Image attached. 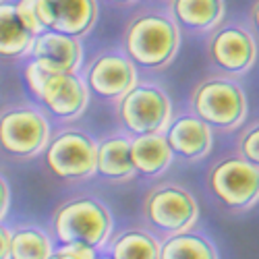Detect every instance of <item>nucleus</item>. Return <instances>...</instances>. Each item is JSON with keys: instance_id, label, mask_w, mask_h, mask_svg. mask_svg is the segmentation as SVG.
I'll return each mask as SVG.
<instances>
[{"instance_id": "obj_4", "label": "nucleus", "mask_w": 259, "mask_h": 259, "mask_svg": "<svg viewBox=\"0 0 259 259\" xmlns=\"http://www.w3.org/2000/svg\"><path fill=\"white\" fill-rule=\"evenodd\" d=\"M98 139L77 124H58L41 152V166L62 185H81L96 179Z\"/></svg>"}, {"instance_id": "obj_24", "label": "nucleus", "mask_w": 259, "mask_h": 259, "mask_svg": "<svg viewBox=\"0 0 259 259\" xmlns=\"http://www.w3.org/2000/svg\"><path fill=\"white\" fill-rule=\"evenodd\" d=\"M25 67H23V77H25V85H27V90L29 94L37 100L39 94H41V88H44V83L46 79L52 75L50 71H46L37 60H31V58H25Z\"/></svg>"}, {"instance_id": "obj_33", "label": "nucleus", "mask_w": 259, "mask_h": 259, "mask_svg": "<svg viewBox=\"0 0 259 259\" xmlns=\"http://www.w3.org/2000/svg\"><path fill=\"white\" fill-rule=\"evenodd\" d=\"M50 259H52V257H50Z\"/></svg>"}, {"instance_id": "obj_5", "label": "nucleus", "mask_w": 259, "mask_h": 259, "mask_svg": "<svg viewBox=\"0 0 259 259\" xmlns=\"http://www.w3.org/2000/svg\"><path fill=\"white\" fill-rule=\"evenodd\" d=\"M141 222L160 241L195 228L199 222V203L193 191L177 181L152 185L141 199Z\"/></svg>"}, {"instance_id": "obj_27", "label": "nucleus", "mask_w": 259, "mask_h": 259, "mask_svg": "<svg viewBox=\"0 0 259 259\" xmlns=\"http://www.w3.org/2000/svg\"><path fill=\"white\" fill-rule=\"evenodd\" d=\"M247 27L259 44V0H253V5L247 11Z\"/></svg>"}, {"instance_id": "obj_1", "label": "nucleus", "mask_w": 259, "mask_h": 259, "mask_svg": "<svg viewBox=\"0 0 259 259\" xmlns=\"http://www.w3.org/2000/svg\"><path fill=\"white\" fill-rule=\"evenodd\" d=\"M122 54L135 64L139 75L164 73L181 50V29L166 7H139L120 35Z\"/></svg>"}, {"instance_id": "obj_9", "label": "nucleus", "mask_w": 259, "mask_h": 259, "mask_svg": "<svg viewBox=\"0 0 259 259\" xmlns=\"http://www.w3.org/2000/svg\"><path fill=\"white\" fill-rule=\"evenodd\" d=\"M205 54L213 73L241 79L257 64L259 44L247 23L230 19L205 37Z\"/></svg>"}, {"instance_id": "obj_32", "label": "nucleus", "mask_w": 259, "mask_h": 259, "mask_svg": "<svg viewBox=\"0 0 259 259\" xmlns=\"http://www.w3.org/2000/svg\"><path fill=\"white\" fill-rule=\"evenodd\" d=\"M0 3H5V0H0Z\"/></svg>"}, {"instance_id": "obj_23", "label": "nucleus", "mask_w": 259, "mask_h": 259, "mask_svg": "<svg viewBox=\"0 0 259 259\" xmlns=\"http://www.w3.org/2000/svg\"><path fill=\"white\" fill-rule=\"evenodd\" d=\"M13 5H15V13H17V19L21 21V25H23L33 37L44 31V27L39 23V17H37L35 0H13Z\"/></svg>"}, {"instance_id": "obj_26", "label": "nucleus", "mask_w": 259, "mask_h": 259, "mask_svg": "<svg viewBox=\"0 0 259 259\" xmlns=\"http://www.w3.org/2000/svg\"><path fill=\"white\" fill-rule=\"evenodd\" d=\"M11 185L7 181V177L0 172V222L7 220V215L11 211Z\"/></svg>"}, {"instance_id": "obj_3", "label": "nucleus", "mask_w": 259, "mask_h": 259, "mask_svg": "<svg viewBox=\"0 0 259 259\" xmlns=\"http://www.w3.org/2000/svg\"><path fill=\"white\" fill-rule=\"evenodd\" d=\"M187 108L209 124L211 131L232 133L245 124L249 102L239 79L207 73L193 85Z\"/></svg>"}, {"instance_id": "obj_2", "label": "nucleus", "mask_w": 259, "mask_h": 259, "mask_svg": "<svg viewBox=\"0 0 259 259\" xmlns=\"http://www.w3.org/2000/svg\"><path fill=\"white\" fill-rule=\"evenodd\" d=\"M48 232L56 247L85 245L100 253L114 234V215L94 193H75L54 207Z\"/></svg>"}, {"instance_id": "obj_8", "label": "nucleus", "mask_w": 259, "mask_h": 259, "mask_svg": "<svg viewBox=\"0 0 259 259\" xmlns=\"http://www.w3.org/2000/svg\"><path fill=\"white\" fill-rule=\"evenodd\" d=\"M114 112L120 131L137 137L164 133L175 114V106L162 85L139 79L135 88L114 104Z\"/></svg>"}, {"instance_id": "obj_13", "label": "nucleus", "mask_w": 259, "mask_h": 259, "mask_svg": "<svg viewBox=\"0 0 259 259\" xmlns=\"http://www.w3.org/2000/svg\"><path fill=\"white\" fill-rule=\"evenodd\" d=\"M39 23L48 31L83 39L98 23V0H35Z\"/></svg>"}, {"instance_id": "obj_19", "label": "nucleus", "mask_w": 259, "mask_h": 259, "mask_svg": "<svg viewBox=\"0 0 259 259\" xmlns=\"http://www.w3.org/2000/svg\"><path fill=\"white\" fill-rule=\"evenodd\" d=\"M33 35L17 19L13 0L0 3V60H23L29 56Z\"/></svg>"}, {"instance_id": "obj_15", "label": "nucleus", "mask_w": 259, "mask_h": 259, "mask_svg": "<svg viewBox=\"0 0 259 259\" xmlns=\"http://www.w3.org/2000/svg\"><path fill=\"white\" fill-rule=\"evenodd\" d=\"M181 33L207 37L226 21V0H170L166 5Z\"/></svg>"}, {"instance_id": "obj_20", "label": "nucleus", "mask_w": 259, "mask_h": 259, "mask_svg": "<svg viewBox=\"0 0 259 259\" xmlns=\"http://www.w3.org/2000/svg\"><path fill=\"white\" fill-rule=\"evenodd\" d=\"M160 259H220L218 247L197 226L168 236L160 245Z\"/></svg>"}, {"instance_id": "obj_28", "label": "nucleus", "mask_w": 259, "mask_h": 259, "mask_svg": "<svg viewBox=\"0 0 259 259\" xmlns=\"http://www.w3.org/2000/svg\"><path fill=\"white\" fill-rule=\"evenodd\" d=\"M9 249H11V228L0 222V259H9Z\"/></svg>"}, {"instance_id": "obj_11", "label": "nucleus", "mask_w": 259, "mask_h": 259, "mask_svg": "<svg viewBox=\"0 0 259 259\" xmlns=\"http://www.w3.org/2000/svg\"><path fill=\"white\" fill-rule=\"evenodd\" d=\"M35 102L50 122L75 124L88 112L92 96L81 73H52Z\"/></svg>"}, {"instance_id": "obj_17", "label": "nucleus", "mask_w": 259, "mask_h": 259, "mask_svg": "<svg viewBox=\"0 0 259 259\" xmlns=\"http://www.w3.org/2000/svg\"><path fill=\"white\" fill-rule=\"evenodd\" d=\"M131 162L135 175L141 179H158L175 164L164 133H149L131 137Z\"/></svg>"}, {"instance_id": "obj_6", "label": "nucleus", "mask_w": 259, "mask_h": 259, "mask_svg": "<svg viewBox=\"0 0 259 259\" xmlns=\"http://www.w3.org/2000/svg\"><path fill=\"white\" fill-rule=\"evenodd\" d=\"M205 191L224 213H247L259 203V168L236 152L224 154L209 164Z\"/></svg>"}, {"instance_id": "obj_25", "label": "nucleus", "mask_w": 259, "mask_h": 259, "mask_svg": "<svg viewBox=\"0 0 259 259\" xmlns=\"http://www.w3.org/2000/svg\"><path fill=\"white\" fill-rule=\"evenodd\" d=\"M98 251L85 245H58L52 253V259H96Z\"/></svg>"}, {"instance_id": "obj_22", "label": "nucleus", "mask_w": 259, "mask_h": 259, "mask_svg": "<svg viewBox=\"0 0 259 259\" xmlns=\"http://www.w3.org/2000/svg\"><path fill=\"white\" fill-rule=\"evenodd\" d=\"M236 154H241L249 164L259 168V118L241 126L236 137Z\"/></svg>"}, {"instance_id": "obj_10", "label": "nucleus", "mask_w": 259, "mask_h": 259, "mask_svg": "<svg viewBox=\"0 0 259 259\" xmlns=\"http://www.w3.org/2000/svg\"><path fill=\"white\" fill-rule=\"evenodd\" d=\"M81 77L88 85L92 100L116 104L139 83L141 75L120 48H106L83 64Z\"/></svg>"}, {"instance_id": "obj_18", "label": "nucleus", "mask_w": 259, "mask_h": 259, "mask_svg": "<svg viewBox=\"0 0 259 259\" xmlns=\"http://www.w3.org/2000/svg\"><path fill=\"white\" fill-rule=\"evenodd\" d=\"M162 241L154 232H149L143 224L128 226L112 234L104 253L112 259H160Z\"/></svg>"}, {"instance_id": "obj_29", "label": "nucleus", "mask_w": 259, "mask_h": 259, "mask_svg": "<svg viewBox=\"0 0 259 259\" xmlns=\"http://www.w3.org/2000/svg\"><path fill=\"white\" fill-rule=\"evenodd\" d=\"M104 3L112 5V7H133V5L141 3V0H104Z\"/></svg>"}, {"instance_id": "obj_31", "label": "nucleus", "mask_w": 259, "mask_h": 259, "mask_svg": "<svg viewBox=\"0 0 259 259\" xmlns=\"http://www.w3.org/2000/svg\"><path fill=\"white\" fill-rule=\"evenodd\" d=\"M96 259H112V257H110V255H108V253H104V251H100Z\"/></svg>"}, {"instance_id": "obj_30", "label": "nucleus", "mask_w": 259, "mask_h": 259, "mask_svg": "<svg viewBox=\"0 0 259 259\" xmlns=\"http://www.w3.org/2000/svg\"><path fill=\"white\" fill-rule=\"evenodd\" d=\"M149 3H154V5H158V7H166L170 0H149Z\"/></svg>"}, {"instance_id": "obj_12", "label": "nucleus", "mask_w": 259, "mask_h": 259, "mask_svg": "<svg viewBox=\"0 0 259 259\" xmlns=\"http://www.w3.org/2000/svg\"><path fill=\"white\" fill-rule=\"evenodd\" d=\"M164 137L175 160L183 164H197L205 160L213 147V131L189 108L172 114L170 124L166 126Z\"/></svg>"}, {"instance_id": "obj_7", "label": "nucleus", "mask_w": 259, "mask_h": 259, "mask_svg": "<svg viewBox=\"0 0 259 259\" xmlns=\"http://www.w3.org/2000/svg\"><path fill=\"white\" fill-rule=\"evenodd\" d=\"M52 122L31 102L9 104L0 110V154L15 162H27L46 149Z\"/></svg>"}, {"instance_id": "obj_21", "label": "nucleus", "mask_w": 259, "mask_h": 259, "mask_svg": "<svg viewBox=\"0 0 259 259\" xmlns=\"http://www.w3.org/2000/svg\"><path fill=\"white\" fill-rule=\"evenodd\" d=\"M56 245L48 230L35 224H17L11 228L9 259H50Z\"/></svg>"}, {"instance_id": "obj_16", "label": "nucleus", "mask_w": 259, "mask_h": 259, "mask_svg": "<svg viewBox=\"0 0 259 259\" xmlns=\"http://www.w3.org/2000/svg\"><path fill=\"white\" fill-rule=\"evenodd\" d=\"M131 137L122 131L104 135L96 147V179L108 185H126L137 175L131 162Z\"/></svg>"}, {"instance_id": "obj_14", "label": "nucleus", "mask_w": 259, "mask_h": 259, "mask_svg": "<svg viewBox=\"0 0 259 259\" xmlns=\"http://www.w3.org/2000/svg\"><path fill=\"white\" fill-rule=\"evenodd\" d=\"M31 60H37L50 73H81L83 69V39L44 29L33 37Z\"/></svg>"}]
</instances>
